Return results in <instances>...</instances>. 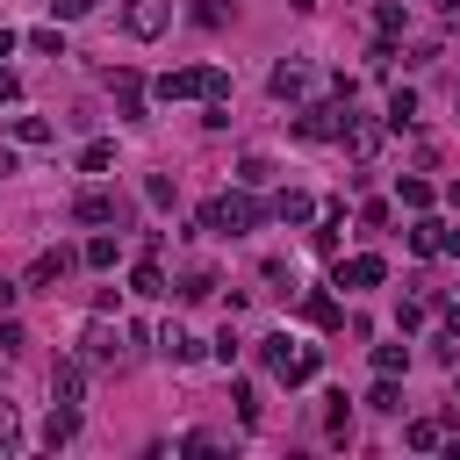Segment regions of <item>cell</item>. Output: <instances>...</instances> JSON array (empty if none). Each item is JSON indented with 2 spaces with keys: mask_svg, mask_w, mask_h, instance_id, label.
Wrapping results in <instances>:
<instances>
[{
  "mask_svg": "<svg viewBox=\"0 0 460 460\" xmlns=\"http://www.w3.org/2000/svg\"><path fill=\"white\" fill-rule=\"evenodd\" d=\"M151 101H230V72H216V65H180V72H158L151 79Z\"/></svg>",
  "mask_w": 460,
  "mask_h": 460,
  "instance_id": "1",
  "label": "cell"
},
{
  "mask_svg": "<svg viewBox=\"0 0 460 460\" xmlns=\"http://www.w3.org/2000/svg\"><path fill=\"white\" fill-rule=\"evenodd\" d=\"M431 194H438L431 180H402V187H395V201H402V208H431Z\"/></svg>",
  "mask_w": 460,
  "mask_h": 460,
  "instance_id": "28",
  "label": "cell"
},
{
  "mask_svg": "<svg viewBox=\"0 0 460 460\" xmlns=\"http://www.w3.org/2000/svg\"><path fill=\"white\" fill-rule=\"evenodd\" d=\"M374 29H381V36H402V29H410V7H402V0H381V7H374Z\"/></svg>",
  "mask_w": 460,
  "mask_h": 460,
  "instance_id": "19",
  "label": "cell"
},
{
  "mask_svg": "<svg viewBox=\"0 0 460 460\" xmlns=\"http://www.w3.org/2000/svg\"><path fill=\"white\" fill-rule=\"evenodd\" d=\"M259 359H266V374H273V381H288V388L316 381V367H323V352H316V345H302V338H288V331L259 338Z\"/></svg>",
  "mask_w": 460,
  "mask_h": 460,
  "instance_id": "2",
  "label": "cell"
},
{
  "mask_svg": "<svg viewBox=\"0 0 460 460\" xmlns=\"http://www.w3.org/2000/svg\"><path fill=\"white\" fill-rule=\"evenodd\" d=\"M208 295H216V273H208V266H194V273L180 280V302H208Z\"/></svg>",
  "mask_w": 460,
  "mask_h": 460,
  "instance_id": "25",
  "label": "cell"
},
{
  "mask_svg": "<svg viewBox=\"0 0 460 460\" xmlns=\"http://www.w3.org/2000/svg\"><path fill=\"white\" fill-rule=\"evenodd\" d=\"M14 172H22V158H14V151H0V180H14Z\"/></svg>",
  "mask_w": 460,
  "mask_h": 460,
  "instance_id": "39",
  "label": "cell"
},
{
  "mask_svg": "<svg viewBox=\"0 0 460 460\" xmlns=\"http://www.w3.org/2000/svg\"><path fill=\"white\" fill-rule=\"evenodd\" d=\"M266 93H273V101H309V65H302V58H280V65L266 72Z\"/></svg>",
  "mask_w": 460,
  "mask_h": 460,
  "instance_id": "11",
  "label": "cell"
},
{
  "mask_svg": "<svg viewBox=\"0 0 460 460\" xmlns=\"http://www.w3.org/2000/svg\"><path fill=\"white\" fill-rule=\"evenodd\" d=\"M93 7H101V0H50V14H58V22H79V14H93Z\"/></svg>",
  "mask_w": 460,
  "mask_h": 460,
  "instance_id": "36",
  "label": "cell"
},
{
  "mask_svg": "<svg viewBox=\"0 0 460 460\" xmlns=\"http://www.w3.org/2000/svg\"><path fill=\"white\" fill-rule=\"evenodd\" d=\"M72 223H115V230H122V223H129V201H122L115 187H79V194H72Z\"/></svg>",
  "mask_w": 460,
  "mask_h": 460,
  "instance_id": "5",
  "label": "cell"
},
{
  "mask_svg": "<svg viewBox=\"0 0 460 460\" xmlns=\"http://www.w3.org/2000/svg\"><path fill=\"white\" fill-rule=\"evenodd\" d=\"M144 201H151V208H172V180L151 172V180H144Z\"/></svg>",
  "mask_w": 460,
  "mask_h": 460,
  "instance_id": "33",
  "label": "cell"
},
{
  "mask_svg": "<svg viewBox=\"0 0 460 460\" xmlns=\"http://www.w3.org/2000/svg\"><path fill=\"white\" fill-rule=\"evenodd\" d=\"M22 345H29V331H22L14 316H0V352H22Z\"/></svg>",
  "mask_w": 460,
  "mask_h": 460,
  "instance_id": "35",
  "label": "cell"
},
{
  "mask_svg": "<svg viewBox=\"0 0 460 460\" xmlns=\"http://www.w3.org/2000/svg\"><path fill=\"white\" fill-rule=\"evenodd\" d=\"M402 438H410V446H417V453H438V446H446V431H438V424H431V417H417V424H410V431H402Z\"/></svg>",
  "mask_w": 460,
  "mask_h": 460,
  "instance_id": "26",
  "label": "cell"
},
{
  "mask_svg": "<svg viewBox=\"0 0 460 460\" xmlns=\"http://www.w3.org/2000/svg\"><path fill=\"white\" fill-rule=\"evenodd\" d=\"M446 201H453V208H460V180H453V187H446Z\"/></svg>",
  "mask_w": 460,
  "mask_h": 460,
  "instance_id": "41",
  "label": "cell"
},
{
  "mask_svg": "<svg viewBox=\"0 0 460 460\" xmlns=\"http://www.w3.org/2000/svg\"><path fill=\"white\" fill-rule=\"evenodd\" d=\"M338 230H345V201H331V208L316 216V230H309V244H316L323 259H338Z\"/></svg>",
  "mask_w": 460,
  "mask_h": 460,
  "instance_id": "16",
  "label": "cell"
},
{
  "mask_svg": "<svg viewBox=\"0 0 460 460\" xmlns=\"http://www.w3.org/2000/svg\"><path fill=\"white\" fill-rule=\"evenodd\" d=\"M446 14H453V22H460V0H446Z\"/></svg>",
  "mask_w": 460,
  "mask_h": 460,
  "instance_id": "42",
  "label": "cell"
},
{
  "mask_svg": "<svg viewBox=\"0 0 460 460\" xmlns=\"http://www.w3.org/2000/svg\"><path fill=\"white\" fill-rule=\"evenodd\" d=\"M129 295H144V302H158V295H172V288H165V266H158V252H144V259L129 266Z\"/></svg>",
  "mask_w": 460,
  "mask_h": 460,
  "instance_id": "14",
  "label": "cell"
},
{
  "mask_svg": "<svg viewBox=\"0 0 460 460\" xmlns=\"http://www.w3.org/2000/svg\"><path fill=\"white\" fill-rule=\"evenodd\" d=\"M22 295H29L22 280H0V316H14V302H22Z\"/></svg>",
  "mask_w": 460,
  "mask_h": 460,
  "instance_id": "37",
  "label": "cell"
},
{
  "mask_svg": "<svg viewBox=\"0 0 460 460\" xmlns=\"http://www.w3.org/2000/svg\"><path fill=\"white\" fill-rule=\"evenodd\" d=\"M50 402L58 410H79L86 402V359H58L50 367Z\"/></svg>",
  "mask_w": 460,
  "mask_h": 460,
  "instance_id": "10",
  "label": "cell"
},
{
  "mask_svg": "<svg viewBox=\"0 0 460 460\" xmlns=\"http://www.w3.org/2000/svg\"><path fill=\"white\" fill-rule=\"evenodd\" d=\"M72 431H79V410H58V402H50V424H43V446H65Z\"/></svg>",
  "mask_w": 460,
  "mask_h": 460,
  "instance_id": "23",
  "label": "cell"
},
{
  "mask_svg": "<svg viewBox=\"0 0 460 460\" xmlns=\"http://www.w3.org/2000/svg\"><path fill=\"white\" fill-rule=\"evenodd\" d=\"M79 259H86V252H65V244H50V252H36V259H29L22 288H29V295H58V280H65Z\"/></svg>",
  "mask_w": 460,
  "mask_h": 460,
  "instance_id": "6",
  "label": "cell"
},
{
  "mask_svg": "<svg viewBox=\"0 0 460 460\" xmlns=\"http://www.w3.org/2000/svg\"><path fill=\"white\" fill-rule=\"evenodd\" d=\"M230 402H237L244 424H259V395H252V381H230Z\"/></svg>",
  "mask_w": 460,
  "mask_h": 460,
  "instance_id": "32",
  "label": "cell"
},
{
  "mask_svg": "<svg viewBox=\"0 0 460 460\" xmlns=\"http://www.w3.org/2000/svg\"><path fill=\"white\" fill-rule=\"evenodd\" d=\"M410 367V345H374V374H402Z\"/></svg>",
  "mask_w": 460,
  "mask_h": 460,
  "instance_id": "30",
  "label": "cell"
},
{
  "mask_svg": "<svg viewBox=\"0 0 460 460\" xmlns=\"http://www.w3.org/2000/svg\"><path fill=\"white\" fill-rule=\"evenodd\" d=\"M259 223V201L237 187V194H216V201H201V230H216V237H244Z\"/></svg>",
  "mask_w": 460,
  "mask_h": 460,
  "instance_id": "3",
  "label": "cell"
},
{
  "mask_svg": "<svg viewBox=\"0 0 460 460\" xmlns=\"http://www.w3.org/2000/svg\"><path fill=\"white\" fill-rule=\"evenodd\" d=\"M410 122H417V93L395 86V93H388V129H410Z\"/></svg>",
  "mask_w": 460,
  "mask_h": 460,
  "instance_id": "20",
  "label": "cell"
},
{
  "mask_svg": "<svg viewBox=\"0 0 460 460\" xmlns=\"http://www.w3.org/2000/svg\"><path fill=\"white\" fill-rule=\"evenodd\" d=\"M7 101H22V79H14L7 65H0V108H7Z\"/></svg>",
  "mask_w": 460,
  "mask_h": 460,
  "instance_id": "38",
  "label": "cell"
},
{
  "mask_svg": "<svg viewBox=\"0 0 460 460\" xmlns=\"http://www.w3.org/2000/svg\"><path fill=\"white\" fill-rule=\"evenodd\" d=\"M302 316H309L316 331H338V323H345V309H338L323 288H302Z\"/></svg>",
  "mask_w": 460,
  "mask_h": 460,
  "instance_id": "17",
  "label": "cell"
},
{
  "mask_svg": "<svg viewBox=\"0 0 460 460\" xmlns=\"http://www.w3.org/2000/svg\"><path fill=\"white\" fill-rule=\"evenodd\" d=\"M122 338H129V331H115L108 309H101V316L79 331V359H86V367H115V359H122Z\"/></svg>",
  "mask_w": 460,
  "mask_h": 460,
  "instance_id": "8",
  "label": "cell"
},
{
  "mask_svg": "<svg viewBox=\"0 0 460 460\" xmlns=\"http://www.w3.org/2000/svg\"><path fill=\"white\" fill-rule=\"evenodd\" d=\"M367 410H381V417H388V410H402V388H395V374H381V381L367 388Z\"/></svg>",
  "mask_w": 460,
  "mask_h": 460,
  "instance_id": "22",
  "label": "cell"
},
{
  "mask_svg": "<svg viewBox=\"0 0 460 460\" xmlns=\"http://www.w3.org/2000/svg\"><path fill=\"white\" fill-rule=\"evenodd\" d=\"M122 29H129L137 43L165 36V29H172V0H122Z\"/></svg>",
  "mask_w": 460,
  "mask_h": 460,
  "instance_id": "9",
  "label": "cell"
},
{
  "mask_svg": "<svg viewBox=\"0 0 460 460\" xmlns=\"http://www.w3.org/2000/svg\"><path fill=\"white\" fill-rule=\"evenodd\" d=\"M108 86H115V108H122V122H144V79H137L129 65H115V72H108Z\"/></svg>",
  "mask_w": 460,
  "mask_h": 460,
  "instance_id": "12",
  "label": "cell"
},
{
  "mask_svg": "<svg viewBox=\"0 0 460 460\" xmlns=\"http://www.w3.org/2000/svg\"><path fill=\"white\" fill-rule=\"evenodd\" d=\"M381 129H388V122H374V115H345V151L367 165V158L381 151Z\"/></svg>",
  "mask_w": 460,
  "mask_h": 460,
  "instance_id": "13",
  "label": "cell"
},
{
  "mask_svg": "<svg viewBox=\"0 0 460 460\" xmlns=\"http://www.w3.org/2000/svg\"><path fill=\"white\" fill-rule=\"evenodd\" d=\"M115 252H122V244H115L108 230H93V237H86V266H115Z\"/></svg>",
  "mask_w": 460,
  "mask_h": 460,
  "instance_id": "29",
  "label": "cell"
},
{
  "mask_svg": "<svg viewBox=\"0 0 460 460\" xmlns=\"http://www.w3.org/2000/svg\"><path fill=\"white\" fill-rule=\"evenodd\" d=\"M29 50H36V58H65V36H58V29H29Z\"/></svg>",
  "mask_w": 460,
  "mask_h": 460,
  "instance_id": "31",
  "label": "cell"
},
{
  "mask_svg": "<svg viewBox=\"0 0 460 460\" xmlns=\"http://www.w3.org/2000/svg\"><path fill=\"white\" fill-rule=\"evenodd\" d=\"M345 115H352V101H302L295 137L302 144H331V137H345Z\"/></svg>",
  "mask_w": 460,
  "mask_h": 460,
  "instance_id": "4",
  "label": "cell"
},
{
  "mask_svg": "<svg viewBox=\"0 0 460 460\" xmlns=\"http://www.w3.org/2000/svg\"><path fill=\"white\" fill-rule=\"evenodd\" d=\"M259 280H266V288H273V295H288V288H295V273H288V266H280V259H266V266H259Z\"/></svg>",
  "mask_w": 460,
  "mask_h": 460,
  "instance_id": "34",
  "label": "cell"
},
{
  "mask_svg": "<svg viewBox=\"0 0 460 460\" xmlns=\"http://www.w3.org/2000/svg\"><path fill=\"white\" fill-rule=\"evenodd\" d=\"M273 216L295 230V223H316V201H309L302 187H280V194H273Z\"/></svg>",
  "mask_w": 460,
  "mask_h": 460,
  "instance_id": "15",
  "label": "cell"
},
{
  "mask_svg": "<svg viewBox=\"0 0 460 460\" xmlns=\"http://www.w3.org/2000/svg\"><path fill=\"white\" fill-rule=\"evenodd\" d=\"M237 180H244V187H266V180H273V158H266V151H252V158L237 165Z\"/></svg>",
  "mask_w": 460,
  "mask_h": 460,
  "instance_id": "27",
  "label": "cell"
},
{
  "mask_svg": "<svg viewBox=\"0 0 460 460\" xmlns=\"http://www.w3.org/2000/svg\"><path fill=\"white\" fill-rule=\"evenodd\" d=\"M108 165H115V144H108V137L79 144V172H108Z\"/></svg>",
  "mask_w": 460,
  "mask_h": 460,
  "instance_id": "21",
  "label": "cell"
},
{
  "mask_svg": "<svg viewBox=\"0 0 460 460\" xmlns=\"http://www.w3.org/2000/svg\"><path fill=\"white\" fill-rule=\"evenodd\" d=\"M14 43H22V36H14V29H0V58H7V50H14Z\"/></svg>",
  "mask_w": 460,
  "mask_h": 460,
  "instance_id": "40",
  "label": "cell"
},
{
  "mask_svg": "<svg viewBox=\"0 0 460 460\" xmlns=\"http://www.w3.org/2000/svg\"><path fill=\"white\" fill-rule=\"evenodd\" d=\"M438 244H446V223H438V216H424V208H417V223H410V252H417V259H431V252H438Z\"/></svg>",
  "mask_w": 460,
  "mask_h": 460,
  "instance_id": "18",
  "label": "cell"
},
{
  "mask_svg": "<svg viewBox=\"0 0 460 460\" xmlns=\"http://www.w3.org/2000/svg\"><path fill=\"white\" fill-rule=\"evenodd\" d=\"M381 280H388V259H381V252H352V259H338V266H331V288H345V295L381 288Z\"/></svg>",
  "mask_w": 460,
  "mask_h": 460,
  "instance_id": "7",
  "label": "cell"
},
{
  "mask_svg": "<svg viewBox=\"0 0 460 460\" xmlns=\"http://www.w3.org/2000/svg\"><path fill=\"white\" fill-rule=\"evenodd\" d=\"M58 129L43 122V115H14V144H50Z\"/></svg>",
  "mask_w": 460,
  "mask_h": 460,
  "instance_id": "24",
  "label": "cell"
}]
</instances>
